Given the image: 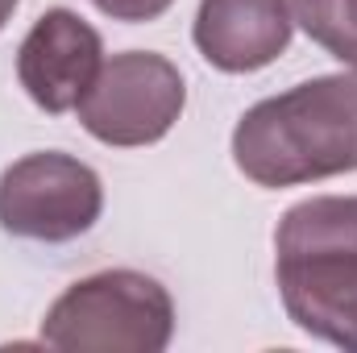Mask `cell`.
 <instances>
[{
    "instance_id": "6da1fadb",
    "label": "cell",
    "mask_w": 357,
    "mask_h": 353,
    "mask_svg": "<svg viewBox=\"0 0 357 353\" xmlns=\"http://www.w3.org/2000/svg\"><path fill=\"white\" fill-rule=\"evenodd\" d=\"M233 158L258 187L357 171V75H320L254 104L233 129Z\"/></svg>"
},
{
    "instance_id": "7a4b0ae2",
    "label": "cell",
    "mask_w": 357,
    "mask_h": 353,
    "mask_svg": "<svg viewBox=\"0 0 357 353\" xmlns=\"http://www.w3.org/2000/svg\"><path fill=\"white\" fill-rule=\"evenodd\" d=\"M274 274L287 316L357 353V195H316L278 220Z\"/></svg>"
},
{
    "instance_id": "3957f363",
    "label": "cell",
    "mask_w": 357,
    "mask_h": 353,
    "mask_svg": "<svg viewBox=\"0 0 357 353\" xmlns=\"http://www.w3.org/2000/svg\"><path fill=\"white\" fill-rule=\"evenodd\" d=\"M171 333L167 287L137 270H100L71 283L42 320V341L63 353H158Z\"/></svg>"
},
{
    "instance_id": "277c9868",
    "label": "cell",
    "mask_w": 357,
    "mask_h": 353,
    "mask_svg": "<svg viewBox=\"0 0 357 353\" xmlns=\"http://www.w3.org/2000/svg\"><path fill=\"white\" fill-rule=\"evenodd\" d=\"M187 104L183 75L171 59L150 50H125L100 63L79 100V121L104 146H150L171 133Z\"/></svg>"
},
{
    "instance_id": "5b68a950",
    "label": "cell",
    "mask_w": 357,
    "mask_h": 353,
    "mask_svg": "<svg viewBox=\"0 0 357 353\" xmlns=\"http://www.w3.org/2000/svg\"><path fill=\"white\" fill-rule=\"evenodd\" d=\"M104 187L71 154H25L0 175V225L29 241H71L100 220Z\"/></svg>"
},
{
    "instance_id": "8992f818",
    "label": "cell",
    "mask_w": 357,
    "mask_h": 353,
    "mask_svg": "<svg viewBox=\"0 0 357 353\" xmlns=\"http://www.w3.org/2000/svg\"><path fill=\"white\" fill-rule=\"evenodd\" d=\"M104 63L100 33L71 8H50L33 21L17 50V75L29 100L46 112L79 108L84 91L91 88Z\"/></svg>"
},
{
    "instance_id": "52a82bcc",
    "label": "cell",
    "mask_w": 357,
    "mask_h": 353,
    "mask_svg": "<svg viewBox=\"0 0 357 353\" xmlns=\"http://www.w3.org/2000/svg\"><path fill=\"white\" fill-rule=\"evenodd\" d=\"M291 4L287 0H199L195 46L229 75L270 67L291 46Z\"/></svg>"
},
{
    "instance_id": "ba28073f",
    "label": "cell",
    "mask_w": 357,
    "mask_h": 353,
    "mask_svg": "<svg viewBox=\"0 0 357 353\" xmlns=\"http://www.w3.org/2000/svg\"><path fill=\"white\" fill-rule=\"evenodd\" d=\"M295 21L312 42L357 71V0H295Z\"/></svg>"
},
{
    "instance_id": "9c48e42d",
    "label": "cell",
    "mask_w": 357,
    "mask_h": 353,
    "mask_svg": "<svg viewBox=\"0 0 357 353\" xmlns=\"http://www.w3.org/2000/svg\"><path fill=\"white\" fill-rule=\"evenodd\" d=\"M100 13H108L112 21H154L162 17L175 0H91Z\"/></svg>"
},
{
    "instance_id": "30bf717a",
    "label": "cell",
    "mask_w": 357,
    "mask_h": 353,
    "mask_svg": "<svg viewBox=\"0 0 357 353\" xmlns=\"http://www.w3.org/2000/svg\"><path fill=\"white\" fill-rule=\"evenodd\" d=\"M13 8H17V0H0V29L8 25V17H13Z\"/></svg>"
}]
</instances>
